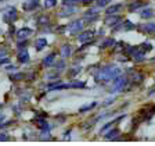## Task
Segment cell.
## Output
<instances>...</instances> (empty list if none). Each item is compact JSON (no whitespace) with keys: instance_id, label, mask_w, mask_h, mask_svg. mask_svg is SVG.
I'll return each mask as SVG.
<instances>
[{"instance_id":"obj_8","label":"cell","mask_w":155,"mask_h":146,"mask_svg":"<svg viewBox=\"0 0 155 146\" xmlns=\"http://www.w3.org/2000/svg\"><path fill=\"white\" fill-rule=\"evenodd\" d=\"M29 35H32V31L29 28H22L17 32V39L18 40H26L29 38Z\"/></svg>"},{"instance_id":"obj_9","label":"cell","mask_w":155,"mask_h":146,"mask_svg":"<svg viewBox=\"0 0 155 146\" xmlns=\"http://www.w3.org/2000/svg\"><path fill=\"white\" fill-rule=\"evenodd\" d=\"M39 4V0H26L25 3L22 4V9L26 10V11H31V10L36 9Z\"/></svg>"},{"instance_id":"obj_31","label":"cell","mask_w":155,"mask_h":146,"mask_svg":"<svg viewBox=\"0 0 155 146\" xmlns=\"http://www.w3.org/2000/svg\"><path fill=\"white\" fill-rule=\"evenodd\" d=\"M81 72V67H74V70L71 71V75L74 77V75H76V74H79Z\"/></svg>"},{"instance_id":"obj_16","label":"cell","mask_w":155,"mask_h":146,"mask_svg":"<svg viewBox=\"0 0 155 146\" xmlns=\"http://www.w3.org/2000/svg\"><path fill=\"white\" fill-rule=\"evenodd\" d=\"M54 60H55V53H50V54L43 60V64H45L46 67H48V65H51L53 63H54Z\"/></svg>"},{"instance_id":"obj_11","label":"cell","mask_w":155,"mask_h":146,"mask_svg":"<svg viewBox=\"0 0 155 146\" xmlns=\"http://www.w3.org/2000/svg\"><path fill=\"white\" fill-rule=\"evenodd\" d=\"M76 10L74 9V6H64V9L60 11V17H69L75 13Z\"/></svg>"},{"instance_id":"obj_20","label":"cell","mask_w":155,"mask_h":146,"mask_svg":"<svg viewBox=\"0 0 155 146\" xmlns=\"http://www.w3.org/2000/svg\"><path fill=\"white\" fill-rule=\"evenodd\" d=\"M114 43H115V40L114 39H105L103 43H101V49H105V47H110V46H112Z\"/></svg>"},{"instance_id":"obj_29","label":"cell","mask_w":155,"mask_h":146,"mask_svg":"<svg viewBox=\"0 0 155 146\" xmlns=\"http://www.w3.org/2000/svg\"><path fill=\"white\" fill-rule=\"evenodd\" d=\"M96 106V103H91L90 106H84V107H82L81 109V113H84V111H87V110H90V109H93V107Z\"/></svg>"},{"instance_id":"obj_28","label":"cell","mask_w":155,"mask_h":146,"mask_svg":"<svg viewBox=\"0 0 155 146\" xmlns=\"http://www.w3.org/2000/svg\"><path fill=\"white\" fill-rule=\"evenodd\" d=\"M111 0H97V6L98 7H105L107 4L110 3Z\"/></svg>"},{"instance_id":"obj_21","label":"cell","mask_w":155,"mask_h":146,"mask_svg":"<svg viewBox=\"0 0 155 146\" xmlns=\"http://www.w3.org/2000/svg\"><path fill=\"white\" fill-rule=\"evenodd\" d=\"M154 16V13H152V10L151 9H145L141 11V17L143 18H150V17Z\"/></svg>"},{"instance_id":"obj_25","label":"cell","mask_w":155,"mask_h":146,"mask_svg":"<svg viewBox=\"0 0 155 146\" xmlns=\"http://www.w3.org/2000/svg\"><path fill=\"white\" fill-rule=\"evenodd\" d=\"M151 49H152V46L150 45V43H143V45H141V47H140V50L145 53V52H150Z\"/></svg>"},{"instance_id":"obj_33","label":"cell","mask_w":155,"mask_h":146,"mask_svg":"<svg viewBox=\"0 0 155 146\" xmlns=\"http://www.w3.org/2000/svg\"><path fill=\"white\" fill-rule=\"evenodd\" d=\"M114 100H115V97H111V99H107V100H105V103H104V106H108V104H110V103H112Z\"/></svg>"},{"instance_id":"obj_14","label":"cell","mask_w":155,"mask_h":146,"mask_svg":"<svg viewBox=\"0 0 155 146\" xmlns=\"http://www.w3.org/2000/svg\"><path fill=\"white\" fill-rule=\"evenodd\" d=\"M132 57H133V60H134V61H137V63L144 61V60H145V53L141 52V50H140V52H134V54H133Z\"/></svg>"},{"instance_id":"obj_6","label":"cell","mask_w":155,"mask_h":146,"mask_svg":"<svg viewBox=\"0 0 155 146\" xmlns=\"http://www.w3.org/2000/svg\"><path fill=\"white\" fill-rule=\"evenodd\" d=\"M120 17L119 16H115V14H110V16H107V18H105V25L107 26H115L116 24H119L120 23Z\"/></svg>"},{"instance_id":"obj_19","label":"cell","mask_w":155,"mask_h":146,"mask_svg":"<svg viewBox=\"0 0 155 146\" xmlns=\"http://www.w3.org/2000/svg\"><path fill=\"white\" fill-rule=\"evenodd\" d=\"M141 31H145V32H154L155 31V24H147V25L141 26Z\"/></svg>"},{"instance_id":"obj_23","label":"cell","mask_w":155,"mask_h":146,"mask_svg":"<svg viewBox=\"0 0 155 146\" xmlns=\"http://www.w3.org/2000/svg\"><path fill=\"white\" fill-rule=\"evenodd\" d=\"M43 3H45L46 9H51V7H54L57 4V0H45Z\"/></svg>"},{"instance_id":"obj_34","label":"cell","mask_w":155,"mask_h":146,"mask_svg":"<svg viewBox=\"0 0 155 146\" xmlns=\"http://www.w3.org/2000/svg\"><path fill=\"white\" fill-rule=\"evenodd\" d=\"M6 139H7L6 134H0V141H6Z\"/></svg>"},{"instance_id":"obj_1","label":"cell","mask_w":155,"mask_h":146,"mask_svg":"<svg viewBox=\"0 0 155 146\" xmlns=\"http://www.w3.org/2000/svg\"><path fill=\"white\" fill-rule=\"evenodd\" d=\"M118 75H120V68H118L116 65H105L104 68H100L96 72L94 78L100 84H108V82L114 81Z\"/></svg>"},{"instance_id":"obj_3","label":"cell","mask_w":155,"mask_h":146,"mask_svg":"<svg viewBox=\"0 0 155 146\" xmlns=\"http://www.w3.org/2000/svg\"><path fill=\"white\" fill-rule=\"evenodd\" d=\"M83 21L81 19H78V21H72L69 25H68V31L71 35H78L79 32H82V29H83Z\"/></svg>"},{"instance_id":"obj_27","label":"cell","mask_w":155,"mask_h":146,"mask_svg":"<svg viewBox=\"0 0 155 146\" xmlns=\"http://www.w3.org/2000/svg\"><path fill=\"white\" fill-rule=\"evenodd\" d=\"M123 25V29H133L134 28V24H132L130 21H125V24H122Z\"/></svg>"},{"instance_id":"obj_2","label":"cell","mask_w":155,"mask_h":146,"mask_svg":"<svg viewBox=\"0 0 155 146\" xmlns=\"http://www.w3.org/2000/svg\"><path fill=\"white\" fill-rule=\"evenodd\" d=\"M127 82H129V79L125 77V75H118V77L114 79V84H112V89H111L110 92H112V93H115V92H120L122 89H125L126 85H127Z\"/></svg>"},{"instance_id":"obj_12","label":"cell","mask_w":155,"mask_h":146,"mask_svg":"<svg viewBox=\"0 0 155 146\" xmlns=\"http://www.w3.org/2000/svg\"><path fill=\"white\" fill-rule=\"evenodd\" d=\"M120 10H122V4H114V6L108 7L107 9V16H110V14H116V13H119Z\"/></svg>"},{"instance_id":"obj_37","label":"cell","mask_w":155,"mask_h":146,"mask_svg":"<svg viewBox=\"0 0 155 146\" xmlns=\"http://www.w3.org/2000/svg\"><path fill=\"white\" fill-rule=\"evenodd\" d=\"M3 120H4V116H3V114H0V123H2Z\"/></svg>"},{"instance_id":"obj_35","label":"cell","mask_w":155,"mask_h":146,"mask_svg":"<svg viewBox=\"0 0 155 146\" xmlns=\"http://www.w3.org/2000/svg\"><path fill=\"white\" fill-rule=\"evenodd\" d=\"M81 2H82L83 4H90L91 2H93V0H81Z\"/></svg>"},{"instance_id":"obj_10","label":"cell","mask_w":155,"mask_h":146,"mask_svg":"<svg viewBox=\"0 0 155 146\" xmlns=\"http://www.w3.org/2000/svg\"><path fill=\"white\" fill-rule=\"evenodd\" d=\"M18 61L22 63V64H25V63L29 61V54H28V52H26V47L19 50V53H18Z\"/></svg>"},{"instance_id":"obj_17","label":"cell","mask_w":155,"mask_h":146,"mask_svg":"<svg viewBox=\"0 0 155 146\" xmlns=\"http://www.w3.org/2000/svg\"><path fill=\"white\" fill-rule=\"evenodd\" d=\"M46 46H47V40H46L45 38H40L36 40V49H38V50H43Z\"/></svg>"},{"instance_id":"obj_18","label":"cell","mask_w":155,"mask_h":146,"mask_svg":"<svg viewBox=\"0 0 155 146\" xmlns=\"http://www.w3.org/2000/svg\"><path fill=\"white\" fill-rule=\"evenodd\" d=\"M118 135H119V131H118V130H112V131H110V132L105 135V139H115Z\"/></svg>"},{"instance_id":"obj_24","label":"cell","mask_w":155,"mask_h":146,"mask_svg":"<svg viewBox=\"0 0 155 146\" xmlns=\"http://www.w3.org/2000/svg\"><path fill=\"white\" fill-rule=\"evenodd\" d=\"M40 25H48V23H50V19H48V17H45V16H42L40 18H39V21H38Z\"/></svg>"},{"instance_id":"obj_5","label":"cell","mask_w":155,"mask_h":146,"mask_svg":"<svg viewBox=\"0 0 155 146\" xmlns=\"http://www.w3.org/2000/svg\"><path fill=\"white\" fill-rule=\"evenodd\" d=\"M93 38H94L93 31H84V32H82L81 35L78 36V40L81 43H87L89 40H93Z\"/></svg>"},{"instance_id":"obj_30","label":"cell","mask_w":155,"mask_h":146,"mask_svg":"<svg viewBox=\"0 0 155 146\" xmlns=\"http://www.w3.org/2000/svg\"><path fill=\"white\" fill-rule=\"evenodd\" d=\"M26 47V40H18V49H25Z\"/></svg>"},{"instance_id":"obj_26","label":"cell","mask_w":155,"mask_h":146,"mask_svg":"<svg viewBox=\"0 0 155 146\" xmlns=\"http://www.w3.org/2000/svg\"><path fill=\"white\" fill-rule=\"evenodd\" d=\"M78 2H81V0H64L62 3H64V6H75V4H78Z\"/></svg>"},{"instance_id":"obj_32","label":"cell","mask_w":155,"mask_h":146,"mask_svg":"<svg viewBox=\"0 0 155 146\" xmlns=\"http://www.w3.org/2000/svg\"><path fill=\"white\" fill-rule=\"evenodd\" d=\"M116 46H118V47H115V49H114V52H119L120 49H122V50H123V43H118V45H116Z\"/></svg>"},{"instance_id":"obj_4","label":"cell","mask_w":155,"mask_h":146,"mask_svg":"<svg viewBox=\"0 0 155 146\" xmlns=\"http://www.w3.org/2000/svg\"><path fill=\"white\" fill-rule=\"evenodd\" d=\"M17 17H18V14H17V10L14 9V7L8 9V10L6 11V13L3 14V19L6 21L7 24H13L14 21L17 19Z\"/></svg>"},{"instance_id":"obj_22","label":"cell","mask_w":155,"mask_h":146,"mask_svg":"<svg viewBox=\"0 0 155 146\" xmlns=\"http://www.w3.org/2000/svg\"><path fill=\"white\" fill-rule=\"evenodd\" d=\"M143 4H144V3H143L141 0H139V2H134V3H132L129 6V10H130V11H133V10H137L139 7H141Z\"/></svg>"},{"instance_id":"obj_36","label":"cell","mask_w":155,"mask_h":146,"mask_svg":"<svg viewBox=\"0 0 155 146\" xmlns=\"http://www.w3.org/2000/svg\"><path fill=\"white\" fill-rule=\"evenodd\" d=\"M62 67H64V63H60V64H58V71H61V70H62Z\"/></svg>"},{"instance_id":"obj_15","label":"cell","mask_w":155,"mask_h":146,"mask_svg":"<svg viewBox=\"0 0 155 146\" xmlns=\"http://www.w3.org/2000/svg\"><path fill=\"white\" fill-rule=\"evenodd\" d=\"M144 79V77H143L141 72H133V77H132V81L134 85H139L140 82Z\"/></svg>"},{"instance_id":"obj_13","label":"cell","mask_w":155,"mask_h":146,"mask_svg":"<svg viewBox=\"0 0 155 146\" xmlns=\"http://www.w3.org/2000/svg\"><path fill=\"white\" fill-rule=\"evenodd\" d=\"M71 53H72V50H71V46L68 45H62V47H61V57L62 58H67V57H69L71 56Z\"/></svg>"},{"instance_id":"obj_7","label":"cell","mask_w":155,"mask_h":146,"mask_svg":"<svg viewBox=\"0 0 155 146\" xmlns=\"http://www.w3.org/2000/svg\"><path fill=\"white\" fill-rule=\"evenodd\" d=\"M98 9L100 7L97 6L96 9H89L84 13V18H87L89 21H94V19H97V17H98Z\"/></svg>"}]
</instances>
